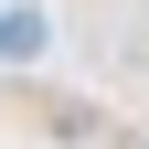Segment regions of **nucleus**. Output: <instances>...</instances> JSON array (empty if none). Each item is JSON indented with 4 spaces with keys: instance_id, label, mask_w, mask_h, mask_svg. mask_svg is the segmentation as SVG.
<instances>
[{
    "instance_id": "nucleus-1",
    "label": "nucleus",
    "mask_w": 149,
    "mask_h": 149,
    "mask_svg": "<svg viewBox=\"0 0 149 149\" xmlns=\"http://www.w3.org/2000/svg\"><path fill=\"white\" fill-rule=\"evenodd\" d=\"M53 53V11L43 0H0V64H43Z\"/></svg>"
}]
</instances>
